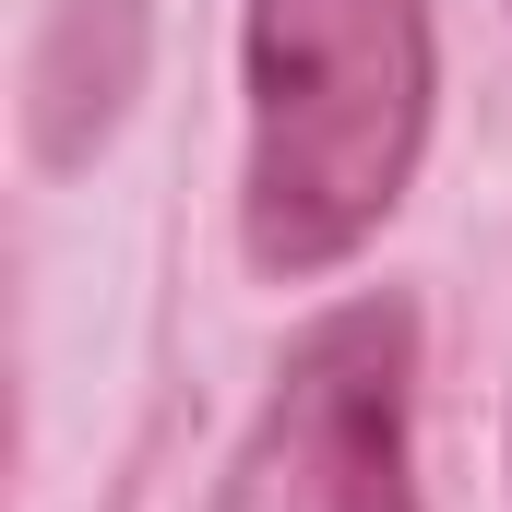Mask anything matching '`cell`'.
<instances>
[{"label": "cell", "instance_id": "1", "mask_svg": "<svg viewBox=\"0 0 512 512\" xmlns=\"http://www.w3.org/2000/svg\"><path fill=\"white\" fill-rule=\"evenodd\" d=\"M251 179L262 274H322L417 179L429 143V0H251Z\"/></svg>", "mask_w": 512, "mask_h": 512}, {"label": "cell", "instance_id": "2", "mask_svg": "<svg viewBox=\"0 0 512 512\" xmlns=\"http://www.w3.org/2000/svg\"><path fill=\"white\" fill-rule=\"evenodd\" d=\"M298 453L322 512H417L405 477V310L358 298L298 346Z\"/></svg>", "mask_w": 512, "mask_h": 512}]
</instances>
